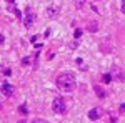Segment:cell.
I'll return each mask as SVG.
<instances>
[{"label": "cell", "mask_w": 125, "mask_h": 123, "mask_svg": "<svg viewBox=\"0 0 125 123\" xmlns=\"http://www.w3.org/2000/svg\"><path fill=\"white\" fill-rule=\"evenodd\" d=\"M47 17H50V19H55V17H58V12H57V9H53V7L47 9Z\"/></svg>", "instance_id": "obj_8"}, {"label": "cell", "mask_w": 125, "mask_h": 123, "mask_svg": "<svg viewBox=\"0 0 125 123\" xmlns=\"http://www.w3.org/2000/svg\"><path fill=\"white\" fill-rule=\"evenodd\" d=\"M88 30H90V32H97V30H98V25H97L95 22H92V23L88 25Z\"/></svg>", "instance_id": "obj_11"}, {"label": "cell", "mask_w": 125, "mask_h": 123, "mask_svg": "<svg viewBox=\"0 0 125 123\" xmlns=\"http://www.w3.org/2000/svg\"><path fill=\"white\" fill-rule=\"evenodd\" d=\"M120 113H125V103L120 105Z\"/></svg>", "instance_id": "obj_19"}, {"label": "cell", "mask_w": 125, "mask_h": 123, "mask_svg": "<svg viewBox=\"0 0 125 123\" xmlns=\"http://www.w3.org/2000/svg\"><path fill=\"white\" fill-rule=\"evenodd\" d=\"M100 115H102V110H100L98 106H95V108H92V110L88 112V118H90L92 122H97V120L100 118Z\"/></svg>", "instance_id": "obj_6"}, {"label": "cell", "mask_w": 125, "mask_h": 123, "mask_svg": "<svg viewBox=\"0 0 125 123\" xmlns=\"http://www.w3.org/2000/svg\"><path fill=\"white\" fill-rule=\"evenodd\" d=\"M37 38H39V35H33V37H30V42H32V43H35V42H37Z\"/></svg>", "instance_id": "obj_17"}, {"label": "cell", "mask_w": 125, "mask_h": 123, "mask_svg": "<svg viewBox=\"0 0 125 123\" xmlns=\"http://www.w3.org/2000/svg\"><path fill=\"white\" fill-rule=\"evenodd\" d=\"M73 37H75V38L78 40V38L82 37V30H80V28H77V30H75V33H73Z\"/></svg>", "instance_id": "obj_13"}, {"label": "cell", "mask_w": 125, "mask_h": 123, "mask_svg": "<svg viewBox=\"0 0 125 123\" xmlns=\"http://www.w3.org/2000/svg\"><path fill=\"white\" fill-rule=\"evenodd\" d=\"M3 42H5V37H3V35H2V33H0V45H2V43H3Z\"/></svg>", "instance_id": "obj_20"}, {"label": "cell", "mask_w": 125, "mask_h": 123, "mask_svg": "<svg viewBox=\"0 0 125 123\" xmlns=\"http://www.w3.org/2000/svg\"><path fill=\"white\" fill-rule=\"evenodd\" d=\"M57 86L58 90H62V92H73V88H75V75L73 73H70V72H65V73H60L57 76Z\"/></svg>", "instance_id": "obj_1"}, {"label": "cell", "mask_w": 125, "mask_h": 123, "mask_svg": "<svg viewBox=\"0 0 125 123\" xmlns=\"http://www.w3.org/2000/svg\"><path fill=\"white\" fill-rule=\"evenodd\" d=\"M110 75H112V80H117V82H122L125 78L124 72H122V68L120 66H112V72H110Z\"/></svg>", "instance_id": "obj_3"}, {"label": "cell", "mask_w": 125, "mask_h": 123, "mask_svg": "<svg viewBox=\"0 0 125 123\" xmlns=\"http://www.w3.org/2000/svg\"><path fill=\"white\" fill-rule=\"evenodd\" d=\"M77 7H78V9L83 7V0H77Z\"/></svg>", "instance_id": "obj_16"}, {"label": "cell", "mask_w": 125, "mask_h": 123, "mask_svg": "<svg viewBox=\"0 0 125 123\" xmlns=\"http://www.w3.org/2000/svg\"><path fill=\"white\" fill-rule=\"evenodd\" d=\"M12 12H13V13H15L17 17H22V12H20L19 9H15V7H12Z\"/></svg>", "instance_id": "obj_14"}, {"label": "cell", "mask_w": 125, "mask_h": 123, "mask_svg": "<svg viewBox=\"0 0 125 123\" xmlns=\"http://www.w3.org/2000/svg\"><path fill=\"white\" fill-rule=\"evenodd\" d=\"M120 12L125 15V0H122V5H120Z\"/></svg>", "instance_id": "obj_15"}, {"label": "cell", "mask_w": 125, "mask_h": 123, "mask_svg": "<svg viewBox=\"0 0 125 123\" xmlns=\"http://www.w3.org/2000/svg\"><path fill=\"white\" fill-rule=\"evenodd\" d=\"M33 22H35V15H33V13H32V10H27V12H25V19H23V25H25V27H27V28H29V27H32V23H33Z\"/></svg>", "instance_id": "obj_4"}, {"label": "cell", "mask_w": 125, "mask_h": 123, "mask_svg": "<svg viewBox=\"0 0 125 123\" xmlns=\"http://www.w3.org/2000/svg\"><path fill=\"white\" fill-rule=\"evenodd\" d=\"M0 92L5 95V96H12V95L15 93V86L10 85V83H3V85H2V88H0Z\"/></svg>", "instance_id": "obj_5"}, {"label": "cell", "mask_w": 125, "mask_h": 123, "mask_svg": "<svg viewBox=\"0 0 125 123\" xmlns=\"http://www.w3.org/2000/svg\"><path fill=\"white\" fill-rule=\"evenodd\" d=\"M52 110L57 115H63L67 112V103H65V100H63L62 96H57V98L53 100V103H52Z\"/></svg>", "instance_id": "obj_2"}, {"label": "cell", "mask_w": 125, "mask_h": 123, "mask_svg": "<svg viewBox=\"0 0 125 123\" xmlns=\"http://www.w3.org/2000/svg\"><path fill=\"white\" fill-rule=\"evenodd\" d=\"M77 45H78V42H77V38H75V42H73V43H70V47H72V48H77Z\"/></svg>", "instance_id": "obj_18"}, {"label": "cell", "mask_w": 125, "mask_h": 123, "mask_svg": "<svg viewBox=\"0 0 125 123\" xmlns=\"http://www.w3.org/2000/svg\"><path fill=\"white\" fill-rule=\"evenodd\" d=\"M102 80H104V83H110L112 82V75L110 73H105V75L102 76Z\"/></svg>", "instance_id": "obj_10"}, {"label": "cell", "mask_w": 125, "mask_h": 123, "mask_svg": "<svg viewBox=\"0 0 125 123\" xmlns=\"http://www.w3.org/2000/svg\"><path fill=\"white\" fill-rule=\"evenodd\" d=\"M19 112L22 115H29V106H27V105H20V106H19Z\"/></svg>", "instance_id": "obj_9"}, {"label": "cell", "mask_w": 125, "mask_h": 123, "mask_svg": "<svg viewBox=\"0 0 125 123\" xmlns=\"http://www.w3.org/2000/svg\"><path fill=\"white\" fill-rule=\"evenodd\" d=\"M30 62H32V60H30V57L22 58V65H23V66H29V65H30Z\"/></svg>", "instance_id": "obj_12"}, {"label": "cell", "mask_w": 125, "mask_h": 123, "mask_svg": "<svg viewBox=\"0 0 125 123\" xmlns=\"http://www.w3.org/2000/svg\"><path fill=\"white\" fill-rule=\"evenodd\" d=\"M95 93H97L98 98H105V96H107V92L102 88V86H95Z\"/></svg>", "instance_id": "obj_7"}]
</instances>
